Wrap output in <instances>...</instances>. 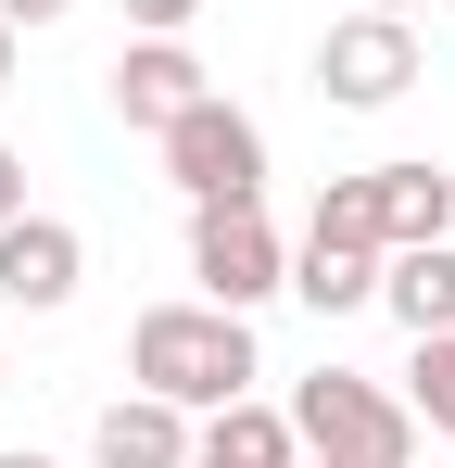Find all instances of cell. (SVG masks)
<instances>
[{
	"instance_id": "6da1fadb",
	"label": "cell",
	"mask_w": 455,
	"mask_h": 468,
	"mask_svg": "<svg viewBox=\"0 0 455 468\" xmlns=\"http://www.w3.org/2000/svg\"><path fill=\"white\" fill-rule=\"evenodd\" d=\"M253 380H266L253 316H228V304H152L140 329H127V392H164V405L216 418V405H240Z\"/></svg>"
},
{
	"instance_id": "7a4b0ae2",
	"label": "cell",
	"mask_w": 455,
	"mask_h": 468,
	"mask_svg": "<svg viewBox=\"0 0 455 468\" xmlns=\"http://www.w3.org/2000/svg\"><path fill=\"white\" fill-rule=\"evenodd\" d=\"M291 443L316 468H418V405L405 392L354 380V367H316V380H291Z\"/></svg>"
},
{
	"instance_id": "3957f363",
	"label": "cell",
	"mask_w": 455,
	"mask_h": 468,
	"mask_svg": "<svg viewBox=\"0 0 455 468\" xmlns=\"http://www.w3.org/2000/svg\"><path fill=\"white\" fill-rule=\"evenodd\" d=\"M418 77H430V51H418V13H342V26L316 38V89H329L342 114H392Z\"/></svg>"
},
{
	"instance_id": "277c9868",
	"label": "cell",
	"mask_w": 455,
	"mask_h": 468,
	"mask_svg": "<svg viewBox=\"0 0 455 468\" xmlns=\"http://www.w3.org/2000/svg\"><path fill=\"white\" fill-rule=\"evenodd\" d=\"M164 177H177L190 203H266V127H253L228 89H203V101L164 127Z\"/></svg>"
},
{
	"instance_id": "5b68a950",
	"label": "cell",
	"mask_w": 455,
	"mask_h": 468,
	"mask_svg": "<svg viewBox=\"0 0 455 468\" xmlns=\"http://www.w3.org/2000/svg\"><path fill=\"white\" fill-rule=\"evenodd\" d=\"M190 279L203 304L253 316L266 292H291V240L266 229V203H190Z\"/></svg>"
},
{
	"instance_id": "8992f818",
	"label": "cell",
	"mask_w": 455,
	"mask_h": 468,
	"mask_svg": "<svg viewBox=\"0 0 455 468\" xmlns=\"http://www.w3.org/2000/svg\"><path fill=\"white\" fill-rule=\"evenodd\" d=\"M76 279H89V240H76L64 216H38V203H26V216L0 229V304H13V316H64Z\"/></svg>"
},
{
	"instance_id": "52a82bcc",
	"label": "cell",
	"mask_w": 455,
	"mask_h": 468,
	"mask_svg": "<svg viewBox=\"0 0 455 468\" xmlns=\"http://www.w3.org/2000/svg\"><path fill=\"white\" fill-rule=\"evenodd\" d=\"M101 89H114V114H127V127H152V140H164V127L203 101V51H190V38H127Z\"/></svg>"
},
{
	"instance_id": "ba28073f",
	"label": "cell",
	"mask_w": 455,
	"mask_h": 468,
	"mask_svg": "<svg viewBox=\"0 0 455 468\" xmlns=\"http://www.w3.org/2000/svg\"><path fill=\"white\" fill-rule=\"evenodd\" d=\"M190 443H203V418L164 405V392H114L101 431H89V456H101V468H190Z\"/></svg>"
},
{
	"instance_id": "9c48e42d",
	"label": "cell",
	"mask_w": 455,
	"mask_h": 468,
	"mask_svg": "<svg viewBox=\"0 0 455 468\" xmlns=\"http://www.w3.org/2000/svg\"><path fill=\"white\" fill-rule=\"evenodd\" d=\"M379 304L405 316V342L455 329V240H405V253H379Z\"/></svg>"
},
{
	"instance_id": "30bf717a",
	"label": "cell",
	"mask_w": 455,
	"mask_h": 468,
	"mask_svg": "<svg viewBox=\"0 0 455 468\" xmlns=\"http://www.w3.org/2000/svg\"><path fill=\"white\" fill-rule=\"evenodd\" d=\"M190 468H303V443H291V405H216L203 418V443H190Z\"/></svg>"
},
{
	"instance_id": "8fae6325",
	"label": "cell",
	"mask_w": 455,
	"mask_h": 468,
	"mask_svg": "<svg viewBox=\"0 0 455 468\" xmlns=\"http://www.w3.org/2000/svg\"><path fill=\"white\" fill-rule=\"evenodd\" d=\"M379 177V240H392V253H405V240H455V177L443 165H367Z\"/></svg>"
},
{
	"instance_id": "7c38bea8",
	"label": "cell",
	"mask_w": 455,
	"mask_h": 468,
	"mask_svg": "<svg viewBox=\"0 0 455 468\" xmlns=\"http://www.w3.org/2000/svg\"><path fill=\"white\" fill-rule=\"evenodd\" d=\"M291 292L316 316H354V304H379V253H354V240H303V253H291Z\"/></svg>"
},
{
	"instance_id": "4fadbf2b",
	"label": "cell",
	"mask_w": 455,
	"mask_h": 468,
	"mask_svg": "<svg viewBox=\"0 0 455 468\" xmlns=\"http://www.w3.org/2000/svg\"><path fill=\"white\" fill-rule=\"evenodd\" d=\"M303 240H354V253H392V240H379V177H329V190H316V229Z\"/></svg>"
},
{
	"instance_id": "5bb4252c",
	"label": "cell",
	"mask_w": 455,
	"mask_h": 468,
	"mask_svg": "<svg viewBox=\"0 0 455 468\" xmlns=\"http://www.w3.org/2000/svg\"><path fill=\"white\" fill-rule=\"evenodd\" d=\"M405 405H418V431H443V443H455V329H430V342H418Z\"/></svg>"
},
{
	"instance_id": "9a60e30c",
	"label": "cell",
	"mask_w": 455,
	"mask_h": 468,
	"mask_svg": "<svg viewBox=\"0 0 455 468\" xmlns=\"http://www.w3.org/2000/svg\"><path fill=\"white\" fill-rule=\"evenodd\" d=\"M114 13H127V38H190L203 26V0H114Z\"/></svg>"
},
{
	"instance_id": "2e32d148",
	"label": "cell",
	"mask_w": 455,
	"mask_h": 468,
	"mask_svg": "<svg viewBox=\"0 0 455 468\" xmlns=\"http://www.w3.org/2000/svg\"><path fill=\"white\" fill-rule=\"evenodd\" d=\"M26 216V153H0V229Z\"/></svg>"
},
{
	"instance_id": "e0dca14e",
	"label": "cell",
	"mask_w": 455,
	"mask_h": 468,
	"mask_svg": "<svg viewBox=\"0 0 455 468\" xmlns=\"http://www.w3.org/2000/svg\"><path fill=\"white\" fill-rule=\"evenodd\" d=\"M0 13H13V26H64L76 0H0Z\"/></svg>"
},
{
	"instance_id": "ac0fdd59",
	"label": "cell",
	"mask_w": 455,
	"mask_h": 468,
	"mask_svg": "<svg viewBox=\"0 0 455 468\" xmlns=\"http://www.w3.org/2000/svg\"><path fill=\"white\" fill-rule=\"evenodd\" d=\"M13 51H26V26H13V13H0V101H13Z\"/></svg>"
},
{
	"instance_id": "d6986e66",
	"label": "cell",
	"mask_w": 455,
	"mask_h": 468,
	"mask_svg": "<svg viewBox=\"0 0 455 468\" xmlns=\"http://www.w3.org/2000/svg\"><path fill=\"white\" fill-rule=\"evenodd\" d=\"M0 468H51V456H26V443H13V456H0Z\"/></svg>"
},
{
	"instance_id": "ffe728a7",
	"label": "cell",
	"mask_w": 455,
	"mask_h": 468,
	"mask_svg": "<svg viewBox=\"0 0 455 468\" xmlns=\"http://www.w3.org/2000/svg\"><path fill=\"white\" fill-rule=\"evenodd\" d=\"M367 13H418V0H367Z\"/></svg>"
},
{
	"instance_id": "44dd1931",
	"label": "cell",
	"mask_w": 455,
	"mask_h": 468,
	"mask_svg": "<svg viewBox=\"0 0 455 468\" xmlns=\"http://www.w3.org/2000/svg\"><path fill=\"white\" fill-rule=\"evenodd\" d=\"M0 380H13V367H0Z\"/></svg>"
},
{
	"instance_id": "7402d4cb",
	"label": "cell",
	"mask_w": 455,
	"mask_h": 468,
	"mask_svg": "<svg viewBox=\"0 0 455 468\" xmlns=\"http://www.w3.org/2000/svg\"><path fill=\"white\" fill-rule=\"evenodd\" d=\"M303 468H316V456H303Z\"/></svg>"
},
{
	"instance_id": "603a6c76",
	"label": "cell",
	"mask_w": 455,
	"mask_h": 468,
	"mask_svg": "<svg viewBox=\"0 0 455 468\" xmlns=\"http://www.w3.org/2000/svg\"><path fill=\"white\" fill-rule=\"evenodd\" d=\"M443 13H455V0H443Z\"/></svg>"
}]
</instances>
